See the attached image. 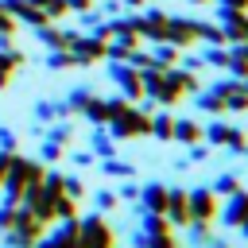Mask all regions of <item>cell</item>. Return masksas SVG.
Returning <instances> with one entry per match:
<instances>
[{
    "instance_id": "7a4b0ae2",
    "label": "cell",
    "mask_w": 248,
    "mask_h": 248,
    "mask_svg": "<svg viewBox=\"0 0 248 248\" xmlns=\"http://www.w3.org/2000/svg\"><path fill=\"white\" fill-rule=\"evenodd\" d=\"M78 248H112V229L101 217H89L85 225H78Z\"/></svg>"
},
{
    "instance_id": "6da1fadb",
    "label": "cell",
    "mask_w": 248,
    "mask_h": 248,
    "mask_svg": "<svg viewBox=\"0 0 248 248\" xmlns=\"http://www.w3.org/2000/svg\"><path fill=\"white\" fill-rule=\"evenodd\" d=\"M108 120H112V132H116V136H140V132H151V120L140 116V112H132V108L120 105V101L108 105Z\"/></svg>"
},
{
    "instance_id": "7c38bea8",
    "label": "cell",
    "mask_w": 248,
    "mask_h": 248,
    "mask_svg": "<svg viewBox=\"0 0 248 248\" xmlns=\"http://www.w3.org/2000/svg\"><path fill=\"white\" fill-rule=\"evenodd\" d=\"M143 248H174V240H170L167 232H159V236H155V240H147Z\"/></svg>"
},
{
    "instance_id": "3957f363",
    "label": "cell",
    "mask_w": 248,
    "mask_h": 248,
    "mask_svg": "<svg viewBox=\"0 0 248 248\" xmlns=\"http://www.w3.org/2000/svg\"><path fill=\"white\" fill-rule=\"evenodd\" d=\"M186 205H190V221H209V217H217V202H213V194H209V190L190 194V198H186Z\"/></svg>"
},
{
    "instance_id": "e0dca14e",
    "label": "cell",
    "mask_w": 248,
    "mask_h": 248,
    "mask_svg": "<svg viewBox=\"0 0 248 248\" xmlns=\"http://www.w3.org/2000/svg\"><path fill=\"white\" fill-rule=\"evenodd\" d=\"M89 4H93V0H66V8H78V12H85Z\"/></svg>"
},
{
    "instance_id": "9c48e42d",
    "label": "cell",
    "mask_w": 248,
    "mask_h": 248,
    "mask_svg": "<svg viewBox=\"0 0 248 248\" xmlns=\"http://www.w3.org/2000/svg\"><path fill=\"white\" fill-rule=\"evenodd\" d=\"M19 62H23L19 54H0V89L8 85V74H12V70H16Z\"/></svg>"
},
{
    "instance_id": "277c9868",
    "label": "cell",
    "mask_w": 248,
    "mask_h": 248,
    "mask_svg": "<svg viewBox=\"0 0 248 248\" xmlns=\"http://www.w3.org/2000/svg\"><path fill=\"white\" fill-rule=\"evenodd\" d=\"M163 213H170V221H178V225H190V205H186V194H167V205H163Z\"/></svg>"
},
{
    "instance_id": "30bf717a",
    "label": "cell",
    "mask_w": 248,
    "mask_h": 248,
    "mask_svg": "<svg viewBox=\"0 0 248 248\" xmlns=\"http://www.w3.org/2000/svg\"><path fill=\"white\" fill-rule=\"evenodd\" d=\"M170 136H178V140H198L202 132H198V124H186V120H182V124H174Z\"/></svg>"
},
{
    "instance_id": "5b68a950",
    "label": "cell",
    "mask_w": 248,
    "mask_h": 248,
    "mask_svg": "<svg viewBox=\"0 0 248 248\" xmlns=\"http://www.w3.org/2000/svg\"><path fill=\"white\" fill-rule=\"evenodd\" d=\"M74 46H78V54H81L78 62H93V58H101V54H108L101 39H93V43H78V39H74Z\"/></svg>"
},
{
    "instance_id": "9a60e30c",
    "label": "cell",
    "mask_w": 248,
    "mask_h": 248,
    "mask_svg": "<svg viewBox=\"0 0 248 248\" xmlns=\"http://www.w3.org/2000/svg\"><path fill=\"white\" fill-rule=\"evenodd\" d=\"M229 58H232V54H221V50H213V54H209V62H213V66H229Z\"/></svg>"
},
{
    "instance_id": "2e32d148",
    "label": "cell",
    "mask_w": 248,
    "mask_h": 248,
    "mask_svg": "<svg viewBox=\"0 0 248 248\" xmlns=\"http://www.w3.org/2000/svg\"><path fill=\"white\" fill-rule=\"evenodd\" d=\"M221 4H225V8H232V12H244V8H248V0H221Z\"/></svg>"
},
{
    "instance_id": "8992f818",
    "label": "cell",
    "mask_w": 248,
    "mask_h": 248,
    "mask_svg": "<svg viewBox=\"0 0 248 248\" xmlns=\"http://www.w3.org/2000/svg\"><path fill=\"white\" fill-rule=\"evenodd\" d=\"M244 217H248V198H244V194H236V202L225 209V221H229V225H240Z\"/></svg>"
},
{
    "instance_id": "4fadbf2b",
    "label": "cell",
    "mask_w": 248,
    "mask_h": 248,
    "mask_svg": "<svg viewBox=\"0 0 248 248\" xmlns=\"http://www.w3.org/2000/svg\"><path fill=\"white\" fill-rule=\"evenodd\" d=\"M16 225V209H0V229H12Z\"/></svg>"
},
{
    "instance_id": "ac0fdd59",
    "label": "cell",
    "mask_w": 248,
    "mask_h": 248,
    "mask_svg": "<svg viewBox=\"0 0 248 248\" xmlns=\"http://www.w3.org/2000/svg\"><path fill=\"white\" fill-rule=\"evenodd\" d=\"M194 4H205V0H194Z\"/></svg>"
},
{
    "instance_id": "5bb4252c",
    "label": "cell",
    "mask_w": 248,
    "mask_h": 248,
    "mask_svg": "<svg viewBox=\"0 0 248 248\" xmlns=\"http://www.w3.org/2000/svg\"><path fill=\"white\" fill-rule=\"evenodd\" d=\"M217 190H221V194H232V190H236V178H229V174H225V178L217 182Z\"/></svg>"
},
{
    "instance_id": "ba28073f",
    "label": "cell",
    "mask_w": 248,
    "mask_h": 248,
    "mask_svg": "<svg viewBox=\"0 0 248 248\" xmlns=\"http://www.w3.org/2000/svg\"><path fill=\"white\" fill-rule=\"evenodd\" d=\"M143 202H147L155 213H163V205H167V190H163V186H147V190H143Z\"/></svg>"
},
{
    "instance_id": "52a82bcc",
    "label": "cell",
    "mask_w": 248,
    "mask_h": 248,
    "mask_svg": "<svg viewBox=\"0 0 248 248\" xmlns=\"http://www.w3.org/2000/svg\"><path fill=\"white\" fill-rule=\"evenodd\" d=\"M81 108H85V116H89L93 124H105V120H108V105H105V101H85Z\"/></svg>"
},
{
    "instance_id": "8fae6325",
    "label": "cell",
    "mask_w": 248,
    "mask_h": 248,
    "mask_svg": "<svg viewBox=\"0 0 248 248\" xmlns=\"http://www.w3.org/2000/svg\"><path fill=\"white\" fill-rule=\"evenodd\" d=\"M155 132H159V136L167 140V136L174 132V124H170V116H159V120H155Z\"/></svg>"
}]
</instances>
